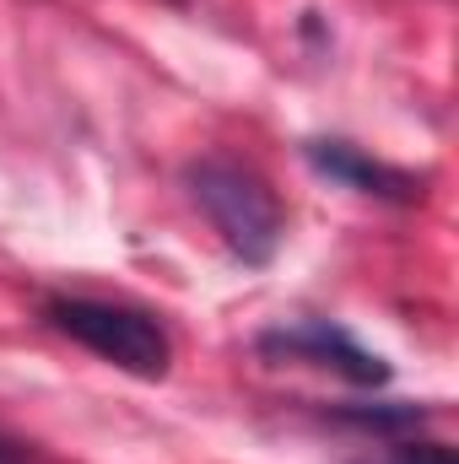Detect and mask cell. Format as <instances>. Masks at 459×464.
<instances>
[{
	"label": "cell",
	"instance_id": "cell-1",
	"mask_svg": "<svg viewBox=\"0 0 459 464\" xmlns=\"http://www.w3.org/2000/svg\"><path fill=\"white\" fill-rule=\"evenodd\" d=\"M190 195L195 206L211 217V227L222 232L232 254L243 265H270L281 248V206L270 195V184L232 162V157H200L190 168Z\"/></svg>",
	"mask_w": 459,
	"mask_h": 464
},
{
	"label": "cell",
	"instance_id": "cell-2",
	"mask_svg": "<svg viewBox=\"0 0 459 464\" xmlns=\"http://www.w3.org/2000/svg\"><path fill=\"white\" fill-rule=\"evenodd\" d=\"M49 324L65 330L76 346L93 356L114 362L135 378H162L168 372V335L157 319H146L141 308H119V303H93V297H54L49 303Z\"/></svg>",
	"mask_w": 459,
	"mask_h": 464
},
{
	"label": "cell",
	"instance_id": "cell-3",
	"mask_svg": "<svg viewBox=\"0 0 459 464\" xmlns=\"http://www.w3.org/2000/svg\"><path fill=\"white\" fill-rule=\"evenodd\" d=\"M259 346L281 351V356H303V362H314V367H336V372H346L351 383H384V378H389L384 356L362 351L346 330H336V324H298V330H276V335H265Z\"/></svg>",
	"mask_w": 459,
	"mask_h": 464
},
{
	"label": "cell",
	"instance_id": "cell-4",
	"mask_svg": "<svg viewBox=\"0 0 459 464\" xmlns=\"http://www.w3.org/2000/svg\"><path fill=\"white\" fill-rule=\"evenodd\" d=\"M308 162H314L325 179L356 189V195H378V200H400V206L422 200V179H411V173H400V168H389V162H367V157H362L356 146H346V140H314V146H308Z\"/></svg>",
	"mask_w": 459,
	"mask_h": 464
},
{
	"label": "cell",
	"instance_id": "cell-5",
	"mask_svg": "<svg viewBox=\"0 0 459 464\" xmlns=\"http://www.w3.org/2000/svg\"><path fill=\"white\" fill-rule=\"evenodd\" d=\"M395 464H459V459H454V449H444V443H405L395 454Z\"/></svg>",
	"mask_w": 459,
	"mask_h": 464
},
{
	"label": "cell",
	"instance_id": "cell-6",
	"mask_svg": "<svg viewBox=\"0 0 459 464\" xmlns=\"http://www.w3.org/2000/svg\"><path fill=\"white\" fill-rule=\"evenodd\" d=\"M0 464H27V459H22V449H16V443H5V438H0Z\"/></svg>",
	"mask_w": 459,
	"mask_h": 464
}]
</instances>
